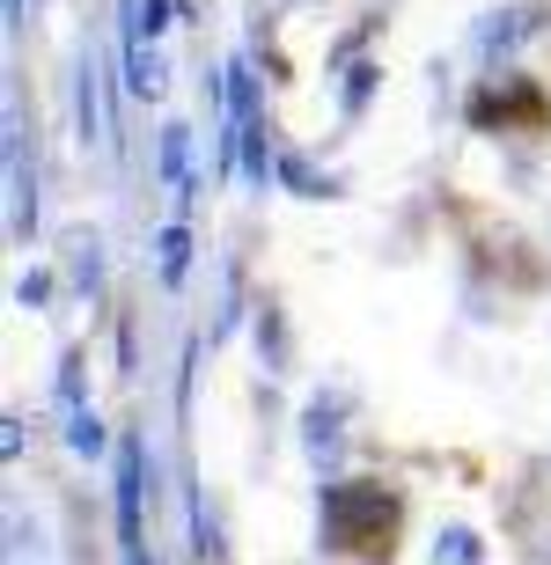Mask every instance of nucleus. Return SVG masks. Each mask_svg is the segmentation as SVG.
I'll use <instances>...</instances> for the list:
<instances>
[{
    "label": "nucleus",
    "mask_w": 551,
    "mask_h": 565,
    "mask_svg": "<svg viewBox=\"0 0 551 565\" xmlns=\"http://www.w3.org/2000/svg\"><path fill=\"white\" fill-rule=\"evenodd\" d=\"M331 529H339L346 551H390V500L361 492V484H331Z\"/></svg>",
    "instance_id": "obj_1"
},
{
    "label": "nucleus",
    "mask_w": 551,
    "mask_h": 565,
    "mask_svg": "<svg viewBox=\"0 0 551 565\" xmlns=\"http://www.w3.org/2000/svg\"><path fill=\"white\" fill-rule=\"evenodd\" d=\"M537 22H544V15H537V8H508V15H500V22H486V30H478V44H486V52H500V44L530 38Z\"/></svg>",
    "instance_id": "obj_2"
},
{
    "label": "nucleus",
    "mask_w": 551,
    "mask_h": 565,
    "mask_svg": "<svg viewBox=\"0 0 551 565\" xmlns=\"http://www.w3.org/2000/svg\"><path fill=\"white\" fill-rule=\"evenodd\" d=\"M434 565H478V536H470V529H448L442 551H434Z\"/></svg>",
    "instance_id": "obj_3"
},
{
    "label": "nucleus",
    "mask_w": 551,
    "mask_h": 565,
    "mask_svg": "<svg viewBox=\"0 0 551 565\" xmlns=\"http://www.w3.org/2000/svg\"><path fill=\"white\" fill-rule=\"evenodd\" d=\"M184 250H191V243H184V228H170V235H162V273H170V279H184Z\"/></svg>",
    "instance_id": "obj_4"
}]
</instances>
